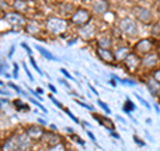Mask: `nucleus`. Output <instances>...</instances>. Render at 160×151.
Returning <instances> with one entry per match:
<instances>
[{
  "label": "nucleus",
  "mask_w": 160,
  "mask_h": 151,
  "mask_svg": "<svg viewBox=\"0 0 160 151\" xmlns=\"http://www.w3.org/2000/svg\"><path fill=\"white\" fill-rule=\"evenodd\" d=\"M67 23L59 18H49L47 20V29L52 34H62L66 31Z\"/></svg>",
  "instance_id": "obj_1"
},
{
  "label": "nucleus",
  "mask_w": 160,
  "mask_h": 151,
  "mask_svg": "<svg viewBox=\"0 0 160 151\" xmlns=\"http://www.w3.org/2000/svg\"><path fill=\"white\" fill-rule=\"evenodd\" d=\"M119 27H120V29H122L124 34H127L128 36H136V35H138V26H136V23H135L132 19H129V18L123 19L122 22H120Z\"/></svg>",
  "instance_id": "obj_2"
},
{
  "label": "nucleus",
  "mask_w": 160,
  "mask_h": 151,
  "mask_svg": "<svg viewBox=\"0 0 160 151\" xmlns=\"http://www.w3.org/2000/svg\"><path fill=\"white\" fill-rule=\"evenodd\" d=\"M89 18H91V16H89L88 11H86V9H78V11L75 12V15L72 16L71 22L73 24H76V26L83 27V26H86V24H88Z\"/></svg>",
  "instance_id": "obj_3"
},
{
  "label": "nucleus",
  "mask_w": 160,
  "mask_h": 151,
  "mask_svg": "<svg viewBox=\"0 0 160 151\" xmlns=\"http://www.w3.org/2000/svg\"><path fill=\"white\" fill-rule=\"evenodd\" d=\"M133 13H135V16H136V19L142 23H149L152 19L151 11H148V9L144 8V7H135Z\"/></svg>",
  "instance_id": "obj_4"
},
{
  "label": "nucleus",
  "mask_w": 160,
  "mask_h": 151,
  "mask_svg": "<svg viewBox=\"0 0 160 151\" xmlns=\"http://www.w3.org/2000/svg\"><path fill=\"white\" fill-rule=\"evenodd\" d=\"M6 20L7 23H9L11 26H15V27H20L26 23V19H24L22 15L18 13V12H11V13H7L6 15Z\"/></svg>",
  "instance_id": "obj_5"
},
{
  "label": "nucleus",
  "mask_w": 160,
  "mask_h": 151,
  "mask_svg": "<svg viewBox=\"0 0 160 151\" xmlns=\"http://www.w3.org/2000/svg\"><path fill=\"white\" fill-rule=\"evenodd\" d=\"M151 48H152L151 42H149L148 39H144V40H140L139 43H136V46H135V52L144 55V54H148L151 51Z\"/></svg>",
  "instance_id": "obj_6"
},
{
  "label": "nucleus",
  "mask_w": 160,
  "mask_h": 151,
  "mask_svg": "<svg viewBox=\"0 0 160 151\" xmlns=\"http://www.w3.org/2000/svg\"><path fill=\"white\" fill-rule=\"evenodd\" d=\"M98 55H99V58L102 59L103 62H106V63H112L115 60V54H112L108 48H100L99 47Z\"/></svg>",
  "instance_id": "obj_7"
},
{
  "label": "nucleus",
  "mask_w": 160,
  "mask_h": 151,
  "mask_svg": "<svg viewBox=\"0 0 160 151\" xmlns=\"http://www.w3.org/2000/svg\"><path fill=\"white\" fill-rule=\"evenodd\" d=\"M158 62H159V58H158L156 54H147L146 56L143 58V60H142L143 66L147 67V68H151L153 66H156Z\"/></svg>",
  "instance_id": "obj_8"
},
{
  "label": "nucleus",
  "mask_w": 160,
  "mask_h": 151,
  "mask_svg": "<svg viewBox=\"0 0 160 151\" xmlns=\"http://www.w3.org/2000/svg\"><path fill=\"white\" fill-rule=\"evenodd\" d=\"M29 148V137L28 134L18 135V150L19 151H27Z\"/></svg>",
  "instance_id": "obj_9"
},
{
  "label": "nucleus",
  "mask_w": 160,
  "mask_h": 151,
  "mask_svg": "<svg viewBox=\"0 0 160 151\" xmlns=\"http://www.w3.org/2000/svg\"><path fill=\"white\" fill-rule=\"evenodd\" d=\"M126 66L128 67V70H131V71H133V70H136L139 63H140V59L138 58V55H133V54H129L128 56L126 58Z\"/></svg>",
  "instance_id": "obj_10"
},
{
  "label": "nucleus",
  "mask_w": 160,
  "mask_h": 151,
  "mask_svg": "<svg viewBox=\"0 0 160 151\" xmlns=\"http://www.w3.org/2000/svg\"><path fill=\"white\" fill-rule=\"evenodd\" d=\"M80 36L84 38V39H91L93 36V34H95V27L92 26V24H86V26H83V27H80Z\"/></svg>",
  "instance_id": "obj_11"
},
{
  "label": "nucleus",
  "mask_w": 160,
  "mask_h": 151,
  "mask_svg": "<svg viewBox=\"0 0 160 151\" xmlns=\"http://www.w3.org/2000/svg\"><path fill=\"white\" fill-rule=\"evenodd\" d=\"M92 9L96 13H104L108 9V3L106 0H95L92 4Z\"/></svg>",
  "instance_id": "obj_12"
},
{
  "label": "nucleus",
  "mask_w": 160,
  "mask_h": 151,
  "mask_svg": "<svg viewBox=\"0 0 160 151\" xmlns=\"http://www.w3.org/2000/svg\"><path fill=\"white\" fill-rule=\"evenodd\" d=\"M93 117H95V119H96L100 124L104 126L106 128H108L109 131H113V130H115V124H113L108 118H106V117H99V115H96V114H95Z\"/></svg>",
  "instance_id": "obj_13"
},
{
  "label": "nucleus",
  "mask_w": 160,
  "mask_h": 151,
  "mask_svg": "<svg viewBox=\"0 0 160 151\" xmlns=\"http://www.w3.org/2000/svg\"><path fill=\"white\" fill-rule=\"evenodd\" d=\"M18 150V137L8 139L3 146V151H16Z\"/></svg>",
  "instance_id": "obj_14"
},
{
  "label": "nucleus",
  "mask_w": 160,
  "mask_h": 151,
  "mask_svg": "<svg viewBox=\"0 0 160 151\" xmlns=\"http://www.w3.org/2000/svg\"><path fill=\"white\" fill-rule=\"evenodd\" d=\"M27 134L31 139H36V138H40L43 135V130L40 127H36V126H32V127H29L27 130Z\"/></svg>",
  "instance_id": "obj_15"
},
{
  "label": "nucleus",
  "mask_w": 160,
  "mask_h": 151,
  "mask_svg": "<svg viewBox=\"0 0 160 151\" xmlns=\"http://www.w3.org/2000/svg\"><path fill=\"white\" fill-rule=\"evenodd\" d=\"M129 55V52H128V48H126V47H120V48H118L116 49V52H115V59H118V60H126V58Z\"/></svg>",
  "instance_id": "obj_16"
},
{
  "label": "nucleus",
  "mask_w": 160,
  "mask_h": 151,
  "mask_svg": "<svg viewBox=\"0 0 160 151\" xmlns=\"http://www.w3.org/2000/svg\"><path fill=\"white\" fill-rule=\"evenodd\" d=\"M147 86H148L149 92H151L152 95H158V94H159V90H160V87H159V82H156L155 79H151V80H149V82L147 83Z\"/></svg>",
  "instance_id": "obj_17"
},
{
  "label": "nucleus",
  "mask_w": 160,
  "mask_h": 151,
  "mask_svg": "<svg viewBox=\"0 0 160 151\" xmlns=\"http://www.w3.org/2000/svg\"><path fill=\"white\" fill-rule=\"evenodd\" d=\"M111 43H112V40L108 36H102L98 40V44H99L100 48H108L109 46H111Z\"/></svg>",
  "instance_id": "obj_18"
},
{
  "label": "nucleus",
  "mask_w": 160,
  "mask_h": 151,
  "mask_svg": "<svg viewBox=\"0 0 160 151\" xmlns=\"http://www.w3.org/2000/svg\"><path fill=\"white\" fill-rule=\"evenodd\" d=\"M36 49H38V51H39L40 54H42L46 59H48V60H56V58H55L53 55H52L51 52H49V51H47L46 48H43V47H40V46H38V44H36Z\"/></svg>",
  "instance_id": "obj_19"
},
{
  "label": "nucleus",
  "mask_w": 160,
  "mask_h": 151,
  "mask_svg": "<svg viewBox=\"0 0 160 151\" xmlns=\"http://www.w3.org/2000/svg\"><path fill=\"white\" fill-rule=\"evenodd\" d=\"M135 108H136V106H135V104L131 102V99L127 98L126 103H124V106H123V110H124V111H126V112H128V114H129L131 111H133Z\"/></svg>",
  "instance_id": "obj_20"
},
{
  "label": "nucleus",
  "mask_w": 160,
  "mask_h": 151,
  "mask_svg": "<svg viewBox=\"0 0 160 151\" xmlns=\"http://www.w3.org/2000/svg\"><path fill=\"white\" fill-rule=\"evenodd\" d=\"M13 6H15V8H16V11H23V9L27 7V6H26V3H24L23 0H16Z\"/></svg>",
  "instance_id": "obj_21"
},
{
  "label": "nucleus",
  "mask_w": 160,
  "mask_h": 151,
  "mask_svg": "<svg viewBox=\"0 0 160 151\" xmlns=\"http://www.w3.org/2000/svg\"><path fill=\"white\" fill-rule=\"evenodd\" d=\"M28 99H29V100H31V102H32V103H33L35 106H38V107H39L40 110H42V111H43L44 114H47V112H48V111H47V108H46V107H44V106H43V104H40V103H38V100H35L33 98H31V96H29V95H28Z\"/></svg>",
  "instance_id": "obj_22"
},
{
  "label": "nucleus",
  "mask_w": 160,
  "mask_h": 151,
  "mask_svg": "<svg viewBox=\"0 0 160 151\" xmlns=\"http://www.w3.org/2000/svg\"><path fill=\"white\" fill-rule=\"evenodd\" d=\"M15 106H19L18 107V110H23V111H29V107L28 106H26V104H23L22 103V100H15Z\"/></svg>",
  "instance_id": "obj_23"
},
{
  "label": "nucleus",
  "mask_w": 160,
  "mask_h": 151,
  "mask_svg": "<svg viewBox=\"0 0 160 151\" xmlns=\"http://www.w3.org/2000/svg\"><path fill=\"white\" fill-rule=\"evenodd\" d=\"M29 62H31L32 67H33V68H35V70H36V71L39 72V75H43V71H42V70H40V68L38 67V64H36V62H35V59H33L32 56H29Z\"/></svg>",
  "instance_id": "obj_24"
},
{
  "label": "nucleus",
  "mask_w": 160,
  "mask_h": 151,
  "mask_svg": "<svg viewBox=\"0 0 160 151\" xmlns=\"http://www.w3.org/2000/svg\"><path fill=\"white\" fill-rule=\"evenodd\" d=\"M98 104H99L100 107H102V108H103L107 114H111V110H109V107H108V106H107L106 103H104V102H102V100H98Z\"/></svg>",
  "instance_id": "obj_25"
},
{
  "label": "nucleus",
  "mask_w": 160,
  "mask_h": 151,
  "mask_svg": "<svg viewBox=\"0 0 160 151\" xmlns=\"http://www.w3.org/2000/svg\"><path fill=\"white\" fill-rule=\"evenodd\" d=\"M135 96H136V98H138V99L140 100V103H142V104H143V106H144V107H146L147 110H151V107H149L148 102H146V100H144V99H143L142 96H140V95H138V94H136V95H135Z\"/></svg>",
  "instance_id": "obj_26"
},
{
  "label": "nucleus",
  "mask_w": 160,
  "mask_h": 151,
  "mask_svg": "<svg viewBox=\"0 0 160 151\" xmlns=\"http://www.w3.org/2000/svg\"><path fill=\"white\" fill-rule=\"evenodd\" d=\"M60 72H62L63 75H64V76H66L67 79H71V80H75V78L72 76V75H69V72L67 71V70H64V68H62V70H60Z\"/></svg>",
  "instance_id": "obj_27"
},
{
  "label": "nucleus",
  "mask_w": 160,
  "mask_h": 151,
  "mask_svg": "<svg viewBox=\"0 0 160 151\" xmlns=\"http://www.w3.org/2000/svg\"><path fill=\"white\" fill-rule=\"evenodd\" d=\"M66 112H67V115H68V117H69V118H71V119L73 120L75 123H80V122H79V119H78L76 117H75V115H73L71 111H69V110H66Z\"/></svg>",
  "instance_id": "obj_28"
},
{
  "label": "nucleus",
  "mask_w": 160,
  "mask_h": 151,
  "mask_svg": "<svg viewBox=\"0 0 160 151\" xmlns=\"http://www.w3.org/2000/svg\"><path fill=\"white\" fill-rule=\"evenodd\" d=\"M76 103H78V104H80V106H82V107H84V108L89 110V111H93V107H92V106H88V104H86V103L80 102V100H76Z\"/></svg>",
  "instance_id": "obj_29"
},
{
  "label": "nucleus",
  "mask_w": 160,
  "mask_h": 151,
  "mask_svg": "<svg viewBox=\"0 0 160 151\" xmlns=\"http://www.w3.org/2000/svg\"><path fill=\"white\" fill-rule=\"evenodd\" d=\"M48 151H64V147L62 144H55L51 150H48Z\"/></svg>",
  "instance_id": "obj_30"
},
{
  "label": "nucleus",
  "mask_w": 160,
  "mask_h": 151,
  "mask_svg": "<svg viewBox=\"0 0 160 151\" xmlns=\"http://www.w3.org/2000/svg\"><path fill=\"white\" fill-rule=\"evenodd\" d=\"M19 76V66L18 63H13V78H18Z\"/></svg>",
  "instance_id": "obj_31"
},
{
  "label": "nucleus",
  "mask_w": 160,
  "mask_h": 151,
  "mask_svg": "<svg viewBox=\"0 0 160 151\" xmlns=\"http://www.w3.org/2000/svg\"><path fill=\"white\" fill-rule=\"evenodd\" d=\"M24 71H26V74H27V76H28V79L31 80V82H33V76L31 75V72H29V70L27 68V64H24Z\"/></svg>",
  "instance_id": "obj_32"
},
{
  "label": "nucleus",
  "mask_w": 160,
  "mask_h": 151,
  "mask_svg": "<svg viewBox=\"0 0 160 151\" xmlns=\"http://www.w3.org/2000/svg\"><path fill=\"white\" fill-rule=\"evenodd\" d=\"M48 96H49V99H51V100H52V102H53L55 104H56V106H58V107H59V108H63V104H62V103H60V102H58V100H56V99H55V98L52 96V95H48Z\"/></svg>",
  "instance_id": "obj_33"
},
{
  "label": "nucleus",
  "mask_w": 160,
  "mask_h": 151,
  "mask_svg": "<svg viewBox=\"0 0 160 151\" xmlns=\"http://www.w3.org/2000/svg\"><path fill=\"white\" fill-rule=\"evenodd\" d=\"M22 47H23L24 49H27V52H28V55H29V56H32V51H31V48H29V47L27 46L26 43H22Z\"/></svg>",
  "instance_id": "obj_34"
},
{
  "label": "nucleus",
  "mask_w": 160,
  "mask_h": 151,
  "mask_svg": "<svg viewBox=\"0 0 160 151\" xmlns=\"http://www.w3.org/2000/svg\"><path fill=\"white\" fill-rule=\"evenodd\" d=\"M8 86H9V87H11V88H13V90H15V91H16V92H19V94L22 92V91H20V88L18 87L16 84H13V83H8Z\"/></svg>",
  "instance_id": "obj_35"
},
{
  "label": "nucleus",
  "mask_w": 160,
  "mask_h": 151,
  "mask_svg": "<svg viewBox=\"0 0 160 151\" xmlns=\"http://www.w3.org/2000/svg\"><path fill=\"white\" fill-rule=\"evenodd\" d=\"M27 28H28V31H29V32H32V34H33V32H39V28H38V27H33V26H28Z\"/></svg>",
  "instance_id": "obj_36"
},
{
  "label": "nucleus",
  "mask_w": 160,
  "mask_h": 151,
  "mask_svg": "<svg viewBox=\"0 0 160 151\" xmlns=\"http://www.w3.org/2000/svg\"><path fill=\"white\" fill-rule=\"evenodd\" d=\"M153 79L156 80V82H159V83H160V70H159V71L155 72V75H153Z\"/></svg>",
  "instance_id": "obj_37"
},
{
  "label": "nucleus",
  "mask_w": 160,
  "mask_h": 151,
  "mask_svg": "<svg viewBox=\"0 0 160 151\" xmlns=\"http://www.w3.org/2000/svg\"><path fill=\"white\" fill-rule=\"evenodd\" d=\"M133 140H135V142H136L138 144H140V146H146V143H144V142H142V140H140V139L136 137V135H135V137H133Z\"/></svg>",
  "instance_id": "obj_38"
},
{
  "label": "nucleus",
  "mask_w": 160,
  "mask_h": 151,
  "mask_svg": "<svg viewBox=\"0 0 160 151\" xmlns=\"http://www.w3.org/2000/svg\"><path fill=\"white\" fill-rule=\"evenodd\" d=\"M87 135L89 138H91V140H93V142H96V138H95V135L91 133V131H87Z\"/></svg>",
  "instance_id": "obj_39"
},
{
  "label": "nucleus",
  "mask_w": 160,
  "mask_h": 151,
  "mask_svg": "<svg viewBox=\"0 0 160 151\" xmlns=\"http://www.w3.org/2000/svg\"><path fill=\"white\" fill-rule=\"evenodd\" d=\"M48 87H49V90H51V91H52V92H56V91H58V90H56V88H55V86H53V84H51V83H49V84H48Z\"/></svg>",
  "instance_id": "obj_40"
},
{
  "label": "nucleus",
  "mask_w": 160,
  "mask_h": 151,
  "mask_svg": "<svg viewBox=\"0 0 160 151\" xmlns=\"http://www.w3.org/2000/svg\"><path fill=\"white\" fill-rule=\"evenodd\" d=\"M13 51H15V46L11 47V49H9V54H8V58H12V55H13Z\"/></svg>",
  "instance_id": "obj_41"
},
{
  "label": "nucleus",
  "mask_w": 160,
  "mask_h": 151,
  "mask_svg": "<svg viewBox=\"0 0 160 151\" xmlns=\"http://www.w3.org/2000/svg\"><path fill=\"white\" fill-rule=\"evenodd\" d=\"M59 83H62V84H63V86H66V87H67V88H68V87H69V86H68V84H67V83H66V80H63V79H59Z\"/></svg>",
  "instance_id": "obj_42"
},
{
  "label": "nucleus",
  "mask_w": 160,
  "mask_h": 151,
  "mask_svg": "<svg viewBox=\"0 0 160 151\" xmlns=\"http://www.w3.org/2000/svg\"><path fill=\"white\" fill-rule=\"evenodd\" d=\"M88 87H89V90H91V91H92L93 94H96V95H98V91H96V90H95V87H93V86H91V84H89Z\"/></svg>",
  "instance_id": "obj_43"
},
{
  "label": "nucleus",
  "mask_w": 160,
  "mask_h": 151,
  "mask_svg": "<svg viewBox=\"0 0 160 151\" xmlns=\"http://www.w3.org/2000/svg\"><path fill=\"white\" fill-rule=\"evenodd\" d=\"M109 84H111L112 87H116V82H115V78H113V79H111V80H109Z\"/></svg>",
  "instance_id": "obj_44"
},
{
  "label": "nucleus",
  "mask_w": 160,
  "mask_h": 151,
  "mask_svg": "<svg viewBox=\"0 0 160 151\" xmlns=\"http://www.w3.org/2000/svg\"><path fill=\"white\" fill-rule=\"evenodd\" d=\"M75 139H76V142H78V143H80V144H84V142H83V140H82V139H80V138H78V137H75Z\"/></svg>",
  "instance_id": "obj_45"
},
{
  "label": "nucleus",
  "mask_w": 160,
  "mask_h": 151,
  "mask_svg": "<svg viewBox=\"0 0 160 151\" xmlns=\"http://www.w3.org/2000/svg\"><path fill=\"white\" fill-rule=\"evenodd\" d=\"M156 9H158V12H160V0L156 2Z\"/></svg>",
  "instance_id": "obj_46"
},
{
  "label": "nucleus",
  "mask_w": 160,
  "mask_h": 151,
  "mask_svg": "<svg viewBox=\"0 0 160 151\" xmlns=\"http://www.w3.org/2000/svg\"><path fill=\"white\" fill-rule=\"evenodd\" d=\"M67 133H69V134H72V133H73V130H72V127H67Z\"/></svg>",
  "instance_id": "obj_47"
},
{
  "label": "nucleus",
  "mask_w": 160,
  "mask_h": 151,
  "mask_svg": "<svg viewBox=\"0 0 160 151\" xmlns=\"http://www.w3.org/2000/svg\"><path fill=\"white\" fill-rule=\"evenodd\" d=\"M111 135H112V137H113V138H116V139H119V135H118V134H115V133H112V131H111Z\"/></svg>",
  "instance_id": "obj_48"
},
{
  "label": "nucleus",
  "mask_w": 160,
  "mask_h": 151,
  "mask_svg": "<svg viewBox=\"0 0 160 151\" xmlns=\"http://www.w3.org/2000/svg\"><path fill=\"white\" fill-rule=\"evenodd\" d=\"M116 118H118V120H120V122H123V123H126V120H124V119H123L122 117H116Z\"/></svg>",
  "instance_id": "obj_49"
},
{
  "label": "nucleus",
  "mask_w": 160,
  "mask_h": 151,
  "mask_svg": "<svg viewBox=\"0 0 160 151\" xmlns=\"http://www.w3.org/2000/svg\"><path fill=\"white\" fill-rule=\"evenodd\" d=\"M51 128L53 130V131H56V130H58V128H56V126H55V124H51Z\"/></svg>",
  "instance_id": "obj_50"
},
{
  "label": "nucleus",
  "mask_w": 160,
  "mask_h": 151,
  "mask_svg": "<svg viewBox=\"0 0 160 151\" xmlns=\"http://www.w3.org/2000/svg\"><path fill=\"white\" fill-rule=\"evenodd\" d=\"M36 92H39V94H43V90L42 88H38V91Z\"/></svg>",
  "instance_id": "obj_51"
}]
</instances>
